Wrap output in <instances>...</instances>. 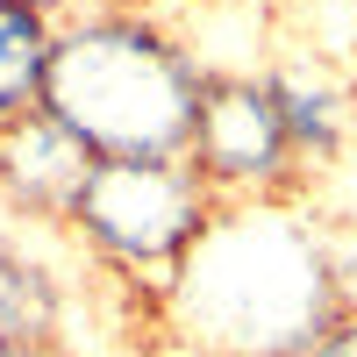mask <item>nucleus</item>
Wrapping results in <instances>:
<instances>
[{"instance_id":"39448f33","label":"nucleus","mask_w":357,"mask_h":357,"mask_svg":"<svg viewBox=\"0 0 357 357\" xmlns=\"http://www.w3.org/2000/svg\"><path fill=\"white\" fill-rule=\"evenodd\" d=\"M93 165L100 158L86 151L50 107H29L15 122H0V200H8L15 215H29V222L65 229V215H72V200H79Z\"/></svg>"},{"instance_id":"ddd939ff","label":"nucleus","mask_w":357,"mask_h":357,"mask_svg":"<svg viewBox=\"0 0 357 357\" xmlns=\"http://www.w3.org/2000/svg\"><path fill=\"white\" fill-rule=\"evenodd\" d=\"M350 22H357V0H350Z\"/></svg>"},{"instance_id":"423d86ee","label":"nucleus","mask_w":357,"mask_h":357,"mask_svg":"<svg viewBox=\"0 0 357 357\" xmlns=\"http://www.w3.org/2000/svg\"><path fill=\"white\" fill-rule=\"evenodd\" d=\"M264 86H272V100L286 114V136L301 151V165H329L350 136V86L336 79V65L314 50H286L264 65Z\"/></svg>"},{"instance_id":"6e6552de","label":"nucleus","mask_w":357,"mask_h":357,"mask_svg":"<svg viewBox=\"0 0 357 357\" xmlns=\"http://www.w3.org/2000/svg\"><path fill=\"white\" fill-rule=\"evenodd\" d=\"M65 329V293L36 257L0 243V336L8 343H57Z\"/></svg>"},{"instance_id":"f257e3e1","label":"nucleus","mask_w":357,"mask_h":357,"mask_svg":"<svg viewBox=\"0 0 357 357\" xmlns=\"http://www.w3.org/2000/svg\"><path fill=\"white\" fill-rule=\"evenodd\" d=\"M165 314L200 357H307L343 314L336 250L286 200H222L178 257Z\"/></svg>"},{"instance_id":"f03ea898","label":"nucleus","mask_w":357,"mask_h":357,"mask_svg":"<svg viewBox=\"0 0 357 357\" xmlns=\"http://www.w3.org/2000/svg\"><path fill=\"white\" fill-rule=\"evenodd\" d=\"M207 65L143 8H86L57 22L43 107L93 158H186Z\"/></svg>"},{"instance_id":"7ed1b4c3","label":"nucleus","mask_w":357,"mask_h":357,"mask_svg":"<svg viewBox=\"0 0 357 357\" xmlns=\"http://www.w3.org/2000/svg\"><path fill=\"white\" fill-rule=\"evenodd\" d=\"M215 193L186 158H100L86 172L65 229L93 250L107 272L151 279L158 293L172 286L178 257L200 243V229L215 222Z\"/></svg>"},{"instance_id":"9d476101","label":"nucleus","mask_w":357,"mask_h":357,"mask_svg":"<svg viewBox=\"0 0 357 357\" xmlns=\"http://www.w3.org/2000/svg\"><path fill=\"white\" fill-rule=\"evenodd\" d=\"M22 8H36V15H50V22H72V15L93 8V0H22Z\"/></svg>"},{"instance_id":"1a4fd4ad","label":"nucleus","mask_w":357,"mask_h":357,"mask_svg":"<svg viewBox=\"0 0 357 357\" xmlns=\"http://www.w3.org/2000/svg\"><path fill=\"white\" fill-rule=\"evenodd\" d=\"M307 357H357V307H343L329 329L307 343Z\"/></svg>"},{"instance_id":"f8f14e48","label":"nucleus","mask_w":357,"mask_h":357,"mask_svg":"<svg viewBox=\"0 0 357 357\" xmlns=\"http://www.w3.org/2000/svg\"><path fill=\"white\" fill-rule=\"evenodd\" d=\"M8 350H15V343H8V336H0V357H8Z\"/></svg>"},{"instance_id":"0eeeda50","label":"nucleus","mask_w":357,"mask_h":357,"mask_svg":"<svg viewBox=\"0 0 357 357\" xmlns=\"http://www.w3.org/2000/svg\"><path fill=\"white\" fill-rule=\"evenodd\" d=\"M50 50H57V22L22 8V0H0V122L43 107Z\"/></svg>"},{"instance_id":"20e7f679","label":"nucleus","mask_w":357,"mask_h":357,"mask_svg":"<svg viewBox=\"0 0 357 357\" xmlns=\"http://www.w3.org/2000/svg\"><path fill=\"white\" fill-rule=\"evenodd\" d=\"M186 165L207 178L215 200H286L307 172L264 72H207Z\"/></svg>"},{"instance_id":"9b49d317","label":"nucleus","mask_w":357,"mask_h":357,"mask_svg":"<svg viewBox=\"0 0 357 357\" xmlns=\"http://www.w3.org/2000/svg\"><path fill=\"white\" fill-rule=\"evenodd\" d=\"M8 357H72V350H65V343H15Z\"/></svg>"}]
</instances>
